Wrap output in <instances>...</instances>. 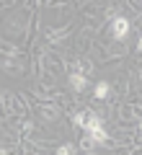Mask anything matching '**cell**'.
I'll list each match as a JSON object with an SVG mask.
<instances>
[{
  "instance_id": "3",
  "label": "cell",
  "mask_w": 142,
  "mask_h": 155,
  "mask_svg": "<svg viewBox=\"0 0 142 155\" xmlns=\"http://www.w3.org/2000/svg\"><path fill=\"white\" fill-rule=\"evenodd\" d=\"M70 85H72V91L80 93V91L88 88V78L83 75V72H72V75H70Z\"/></svg>"
},
{
  "instance_id": "2",
  "label": "cell",
  "mask_w": 142,
  "mask_h": 155,
  "mask_svg": "<svg viewBox=\"0 0 142 155\" xmlns=\"http://www.w3.org/2000/svg\"><path fill=\"white\" fill-rule=\"evenodd\" d=\"M114 39L116 41H124L127 39V34H129V21H127L124 16H119V18H114Z\"/></svg>"
},
{
  "instance_id": "7",
  "label": "cell",
  "mask_w": 142,
  "mask_h": 155,
  "mask_svg": "<svg viewBox=\"0 0 142 155\" xmlns=\"http://www.w3.org/2000/svg\"><path fill=\"white\" fill-rule=\"evenodd\" d=\"M93 145H96V142H93V140H91V134H88V137H85V140L80 142V147H83V150H91Z\"/></svg>"
},
{
  "instance_id": "1",
  "label": "cell",
  "mask_w": 142,
  "mask_h": 155,
  "mask_svg": "<svg viewBox=\"0 0 142 155\" xmlns=\"http://www.w3.org/2000/svg\"><path fill=\"white\" fill-rule=\"evenodd\" d=\"M83 129L91 134V140H93L96 145H104L106 140H109V134H106V129H104V124H101V119H98L96 114H91V111H88V122H85V127H83Z\"/></svg>"
},
{
  "instance_id": "9",
  "label": "cell",
  "mask_w": 142,
  "mask_h": 155,
  "mask_svg": "<svg viewBox=\"0 0 142 155\" xmlns=\"http://www.w3.org/2000/svg\"><path fill=\"white\" fill-rule=\"evenodd\" d=\"M0 155H8V153H5V150H0Z\"/></svg>"
},
{
  "instance_id": "5",
  "label": "cell",
  "mask_w": 142,
  "mask_h": 155,
  "mask_svg": "<svg viewBox=\"0 0 142 155\" xmlns=\"http://www.w3.org/2000/svg\"><path fill=\"white\" fill-rule=\"evenodd\" d=\"M75 127H85V122H88V114H75Z\"/></svg>"
},
{
  "instance_id": "8",
  "label": "cell",
  "mask_w": 142,
  "mask_h": 155,
  "mask_svg": "<svg viewBox=\"0 0 142 155\" xmlns=\"http://www.w3.org/2000/svg\"><path fill=\"white\" fill-rule=\"evenodd\" d=\"M137 49H140V52H142V39H140V41H137Z\"/></svg>"
},
{
  "instance_id": "6",
  "label": "cell",
  "mask_w": 142,
  "mask_h": 155,
  "mask_svg": "<svg viewBox=\"0 0 142 155\" xmlns=\"http://www.w3.org/2000/svg\"><path fill=\"white\" fill-rule=\"evenodd\" d=\"M57 155H72V145H60L57 147Z\"/></svg>"
},
{
  "instance_id": "4",
  "label": "cell",
  "mask_w": 142,
  "mask_h": 155,
  "mask_svg": "<svg viewBox=\"0 0 142 155\" xmlns=\"http://www.w3.org/2000/svg\"><path fill=\"white\" fill-rule=\"evenodd\" d=\"M93 93H96V98H101V101H104L106 96H109V83H106V80H101V83L96 85V91H93Z\"/></svg>"
}]
</instances>
